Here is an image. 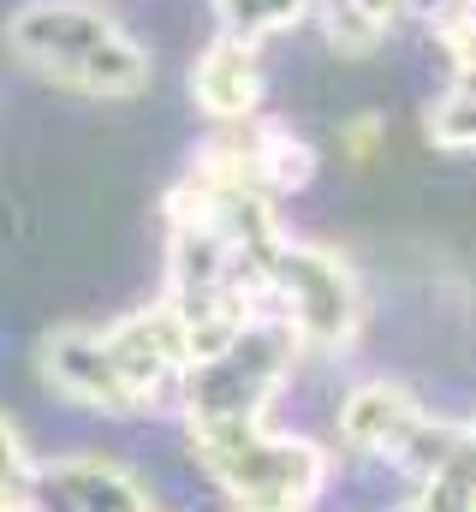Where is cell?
Instances as JSON below:
<instances>
[{
	"label": "cell",
	"instance_id": "277c9868",
	"mask_svg": "<svg viewBox=\"0 0 476 512\" xmlns=\"http://www.w3.org/2000/svg\"><path fill=\"white\" fill-rule=\"evenodd\" d=\"M256 280H262V304L292 322L298 346L352 352L357 328H363V298H357L352 268L334 251L280 239L256 256Z\"/></svg>",
	"mask_w": 476,
	"mask_h": 512
},
{
	"label": "cell",
	"instance_id": "8992f818",
	"mask_svg": "<svg viewBox=\"0 0 476 512\" xmlns=\"http://www.w3.org/2000/svg\"><path fill=\"white\" fill-rule=\"evenodd\" d=\"M191 102L209 126H238V120H256L262 102H268V66H262V42L233 36V30H215L197 60H191Z\"/></svg>",
	"mask_w": 476,
	"mask_h": 512
},
{
	"label": "cell",
	"instance_id": "8fae6325",
	"mask_svg": "<svg viewBox=\"0 0 476 512\" xmlns=\"http://www.w3.org/2000/svg\"><path fill=\"white\" fill-rule=\"evenodd\" d=\"M423 126H429V143H435V149H447V155H471L476 149V90L471 84H459V78H447V90L429 102Z\"/></svg>",
	"mask_w": 476,
	"mask_h": 512
},
{
	"label": "cell",
	"instance_id": "7a4b0ae2",
	"mask_svg": "<svg viewBox=\"0 0 476 512\" xmlns=\"http://www.w3.org/2000/svg\"><path fill=\"white\" fill-rule=\"evenodd\" d=\"M292 358H298L292 322L274 316V310H256L227 346L197 352L185 364L179 393H173V405L185 411V429L191 435H215V429L262 423L274 387L286 382V370H292Z\"/></svg>",
	"mask_w": 476,
	"mask_h": 512
},
{
	"label": "cell",
	"instance_id": "3957f363",
	"mask_svg": "<svg viewBox=\"0 0 476 512\" xmlns=\"http://www.w3.org/2000/svg\"><path fill=\"white\" fill-rule=\"evenodd\" d=\"M191 453L227 489L233 512H310L328 483V453L298 435H268L262 423L250 429H215L191 435Z\"/></svg>",
	"mask_w": 476,
	"mask_h": 512
},
{
	"label": "cell",
	"instance_id": "52a82bcc",
	"mask_svg": "<svg viewBox=\"0 0 476 512\" xmlns=\"http://www.w3.org/2000/svg\"><path fill=\"white\" fill-rule=\"evenodd\" d=\"M42 376L60 387L72 405H90V411H102V417H137V411H143L137 387L125 382V370H119L114 346H108L102 334H90V328L54 334V340L42 346Z\"/></svg>",
	"mask_w": 476,
	"mask_h": 512
},
{
	"label": "cell",
	"instance_id": "30bf717a",
	"mask_svg": "<svg viewBox=\"0 0 476 512\" xmlns=\"http://www.w3.org/2000/svg\"><path fill=\"white\" fill-rule=\"evenodd\" d=\"M221 30L233 36H250V42H268V36H286L298 24H310L316 0H209Z\"/></svg>",
	"mask_w": 476,
	"mask_h": 512
},
{
	"label": "cell",
	"instance_id": "ba28073f",
	"mask_svg": "<svg viewBox=\"0 0 476 512\" xmlns=\"http://www.w3.org/2000/svg\"><path fill=\"white\" fill-rule=\"evenodd\" d=\"M30 512H155L149 489L114 459H54L30 477Z\"/></svg>",
	"mask_w": 476,
	"mask_h": 512
},
{
	"label": "cell",
	"instance_id": "9c48e42d",
	"mask_svg": "<svg viewBox=\"0 0 476 512\" xmlns=\"http://www.w3.org/2000/svg\"><path fill=\"white\" fill-rule=\"evenodd\" d=\"M423 399L417 393H405V387L393 382H363L346 393V405H340V435H346V447L357 453H375V459H393L399 453V441L423 423Z\"/></svg>",
	"mask_w": 476,
	"mask_h": 512
},
{
	"label": "cell",
	"instance_id": "2e32d148",
	"mask_svg": "<svg viewBox=\"0 0 476 512\" xmlns=\"http://www.w3.org/2000/svg\"><path fill=\"white\" fill-rule=\"evenodd\" d=\"M471 6H476V0H471Z\"/></svg>",
	"mask_w": 476,
	"mask_h": 512
},
{
	"label": "cell",
	"instance_id": "6da1fadb",
	"mask_svg": "<svg viewBox=\"0 0 476 512\" xmlns=\"http://www.w3.org/2000/svg\"><path fill=\"white\" fill-rule=\"evenodd\" d=\"M0 42L30 78L90 102H131L155 78L143 36H131V24L102 0H24Z\"/></svg>",
	"mask_w": 476,
	"mask_h": 512
},
{
	"label": "cell",
	"instance_id": "5b68a950",
	"mask_svg": "<svg viewBox=\"0 0 476 512\" xmlns=\"http://www.w3.org/2000/svg\"><path fill=\"white\" fill-rule=\"evenodd\" d=\"M102 340L114 346L119 370H125V382L137 387L143 411L173 405L179 376H185V364H191V328L179 322V310H173L167 298L149 304V310L119 316L114 328H102Z\"/></svg>",
	"mask_w": 476,
	"mask_h": 512
},
{
	"label": "cell",
	"instance_id": "9a60e30c",
	"mask_svg": "<svg viewBox=\"0 0 476 512\" xmlns=\"http://www.w3.org/2000/svg\"><path fill=\"white\" fill-rule=\"evenodd\" d=\"M465 459H471V471H476V423H471V453H465Z\"/></svg>",
	"mask_w": 476,
	"mask_h": 512
},
{
	"label": "cell",
	"instance_id": "7c38bea8",
	"mask_svg": "<svg viewBox=\"0 0 476 512\" xmlns=\"http://www.w3.org/2000/svg\"><path fill=\"white\" fill-rule=\"evenodd\" d=\"M399 512H476V471H471V459H465V465H453V471H447V477H435V483H417V495H411Z\"/></svg>",
	"mask_w": 476,
	"mask_h": 512
},
{
	"label": "cell",
	"instance_id": "4fadbf2b",
	"mask_svg": "<svg viewBox=\"0 0 476 512\" xmlns=\"http://www.w3.org/2000/svg\"><path fill=\"white\" fill-rule=\"evenodd\" d=\"M30 477H36V459L24 453L18 429L0 417V501H24L30 495Z\"/></svg>",
	"mask_w": 476,
	"mask_h": 512
},
{
	"label": "cell",
	"instance_id": "5bb4252c",
	"mask_svg": "<svg viewBox=\"0 0 476 512\" xmlns=\"http://www.w3.org/2000/svg\"><path fill=\"white\" fill-rule=\"evenodd\" d=\"M375 137H381V114H363V120L346 126V149H352V155H369V143H375Z\"/></svg>",
	"mask_w": 476,
	"mask_h": 512
}]
</instances>
